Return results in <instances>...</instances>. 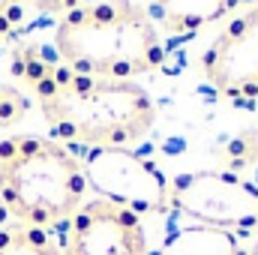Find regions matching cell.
I'll return each instance as SVG.
<instances>
[{
	"instance_id": "3",
	"label": "cell",
	"mask_w": 258,
	"mask_h": 255,
	"mask_svg": "<svg viewBox=\"0 0 258 255\" xmlns=\"http://www.w3.org/2000/svg\"><path fill=\"white\" fill-rule=\"evenodd\" d=\"M84 168L51 138L18 135L0 141V201L15 222L51 228L84 204Z\"/></svg>"
},
{
	"instance_id": "2",
	"label": "cell",
	"mask_w": 258,
	"mask_h": 255,
	"mask_svg": "<svg viewBox=\"0 0 258 255\" xmlns=\"http://www.w3.org/2000/svg\"><path fill=\"white\" fill-rule=\"evenodd\" d=\"M57 54L69 72L99 81H129L165 57L156 21L135 0H96L66 12Z\"/></svg>"
},
{
	"instance_id": "11",
	"label": "cell",
	"mask_w": 258,
	"mask_h": 255,
	"mask_svg": "<svg viewBox=\"0 0 258 255\" xmlns=\"http://www.w3.org/2000/svg\"><path fill=\"white\" fill-rule=\"evenodd\" d=\"M24 114H27V99L15 87L0 84V129L15 126L18 120H24Z\"/></svg>"
},
{
	"instance_id": "14",
	"label": "cell",
	"mask_w": 258,
	"mask_h": 255,
	"mask_svg": "<svg viewBox=\"0 0 258 255\" xmlns=\"http://www.w3.org/2000/svg\"><path fill=\"white\" fill-rule=\"evenodd\" d=\"M9 222V213H6V207H3V201H0V228Z\"/></svg>"
},
{
	"instance_id": "13",
	"label": "cell",
	"mask_w": 258,
	"mask_h": 255,
	"mask_svg": "<svg viewBox=\"0 0 258 255\" xmlns=\"http://www.w3.org/2000/svg\"><path fill=\"white\" fill-rule=\"evenodd\" d=\"M15 18H18V0H0V33H6Z\"/></svg>"
},
{
	"instance_id": "6",
	"label": "cell",
	"mask_w": 258,
	"mask_h": 255,
	"mask_svg": "<svg viewBox=\"0 0 258 255\" xmlns=\"http://www.w3.org/2000/svg\"><path fill=\"white\" fill-rule=\"evenodd\" d=\"M63 255H150L141 219L105 198H93L69 219Z\"/></svg>"
},
{
	"instance_id": "15",
	"label": "cell",
	"mask_w": 258,
	"mask_h": 255,
	"mask_svg": "<svg viewBox=\"0 0 258 255\" xmlns=\"http://www.w3.org/2000/svg\"><path fill=\"white\" fill-rule=\"evenodd\" d=\"M252 255H258V243H255V246H252Z\"/></svg>"
},
{
	"instance_id": "7",
	"label": "cell",
	"mask_w": 258,
	"mask_h": 255,
	"mask_svg": "<svg viewBox=\"0 0 258 255\" xmlns=\"http://www.w3.org/2000/svg\"><path fill=\"white\" fill-rule=\"evenodd\" d=\"M204 75L225 93H258V6L234 18L201 57Z\"/></svg>"
},
{
	"instance_id": "12",
	"label": "cell",
	"mask_w": 258,
	"mask_h": 255,
	"mask_svg": "<svg viewBox=\"0 0 258 255\" xmlns=\"http://www.w3.org/2000/svg\"><path fill=\"white\" fill-rule=\"evenodd\" d=\"M39 12H72L75 6H81V0H24Z\"/></svg>"
},
{
	"instance_id": "1",
	"label": "cell",
	"mask_w": 258,
	"mask_h": 255,
	"mask_svg": "<svg viewBox=\"0 0 258 255\" xmlns=\"http://www.w3.org/2000/svg\"><path fill=\"white\" fill-rule=\"evenodd\" d=\"M42 114L54 135L63 141H81L90 147H126L144 138L156 108L144 87L132 81H99L75 75L69 69H51L33 84Z\"/></svg>"
},
{
	"instance_id": "4",
	"label": "cell",
	"mask_w": 258,
	"mask_h": 255,
	"mask_svg": "<svg viewBox=\"0 0 258 255\" xmlns=\"http://www.w3.org/2000/svg\"><path fill=\"white\" fill-rule=\"evenodd\" d=\"M168 204L198 225L213 228H258V186L225 171L180 174L168 186Z\"/></svg>"
},
{
	"instance_id": "5",
	"label": "cell",
	"mask_w": 258,
	"mask_h": 255,
	"mask_svg": "<svg viewBox=\"0 0 258 255\" xmlns=\"http://www.w3.org/2000/svg\"><path fill=\"white\" fill-rule=\"evenodd\" d=\"M84 180L99 198L138 213H156L168 204V183L159 168L129 147H93L84 159Z\"/></svg>"
},
{
	"instance_id": "9",
	"label": "cell",
	"mask_w": 258,
	"mask_h": 255,
	"mask_svg": "<svg viewBox=\"0 0 258 255\" xmlns=\"http://www.w3.org/2000/svg\"><path fill=\"white\" fill-rule=\"evenodd\" d=\"M156 255H240L237 237L213 225H186L162 240Z\"/></svg>"
},
{
	"instance_id": "10",
	"label": "cell",
	"mask_w": 258,
	"mask_h": 255,
	"mask_svg": "<svg viewBox=\"0 0 258 255\" xmlns=\"http://www.w3.org/2000/svg\"><path fill=\"white\" fill-rule=\"evenodd\" d=\"M0 255H63V246H57L45 228L6 222L0 228Z\"/></svg>"
},
{
	"instance_id": "8",
	"label": "cell",
	"mask_w": 258,
	"mask_h": 255,
	"mask_svg": "<svg viewBox=\"0 0 258 255\" xmlns=\"http://www.w3.org/2000/svg\"><path fill=\"white\" fill-rule=\"evenodd\" d=\"M240 0H147V15L159 21L165 30L180 33V30H195L201 24L219 21Z\"/></svg>"
}]
</instances>
